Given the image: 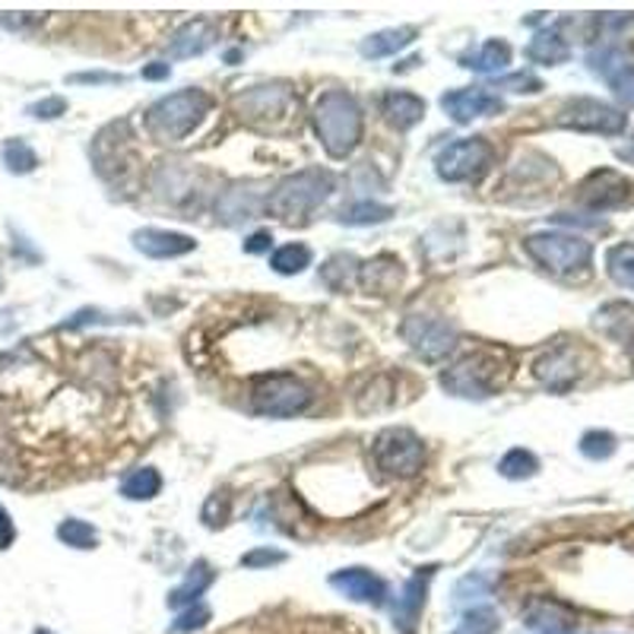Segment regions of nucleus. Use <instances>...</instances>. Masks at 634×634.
I'll return each instance as SVG.
<instances>
[{
  "label": "nucleus",
  "instance_id": "7ed1b4c3",
  "mask_svg": "<svg viewBox=\"0 0 634 634\" xmlns=\"http://www.w3.org/2000/svg\"><path fill=\"white\" fill-rule=\"evenodd\" d=\"M508 374H511V362L501 349H476L460 362H453V369L445 371L441 384L457 397L486 400L498 388H505Z\"/></svg>",
  "mask_w": 634,
  "mask_h": 634
},
{
  "label": "nucleus",
  "instance_id": "5701e85b",
  "mask_svg": "<svg viewBox=\"0 0 634 634\" xmlns=\"http://www.w3.org/2000/svg\"><path fill=\"white\" fill-rule=\"evenodd\" d=\"M527 58L536 64H562L572 58V48H568V41L558 36V29H553V32H543V36H536L530 41Z\"/></svg>",
  "mask_w": 634,
  "mask_h": 634
},
{
  "label": "nucleus",
  "instance_id": "6ab92c4d",
  "mask_svg": "<svg viewBox=\"0 0 634 634\" xmlns=\"http://www.w3.org/2000/svg\"><path fill=\"white\" fill-rule=\"evenodd\" d=\"M384 118H388L397 130H410L412 124H419L426 118V103L412 92H388L384 96Z\"/></svg>",
  "mask_w": 634,
  "mask_h": 634
},
{
  "label": "nucleus",
  "instance_id": "9b49d317",
  "mask_svg": "<svg viewBox=\"0 0 634 634\" xmlns=\"http://www.w3.org/2000/svg\"><path fill=\"white\" fill-rule=\"evenodd\" d=\"M403 340L410 343L422 359H441L450 349L457 347V330L450 328L441 318H426V314H412L403 321Z\"/></svg>",
  "mask_w": 634,
  "mask_h": 634
},
{
  "label": "nucleus",
  "instance_id": "473e14b6",
  "mask_svg": "<svg viewBox=\"0 0 634 634\" xmlns=\"http://www.w3.org/2000/svg\"><path fill=\"white\" fill-rule=\"evenodd\" d=\"M498 632V615L491 613L489 606H476L467 613L464 625L453 634H495Z\"/></svg>",
  "mask_w": 634,
  "mask_h": 634
},
{
  "label": "nucleus",
  "instance_id": "79ce46f5",
  "mask_svg": "<svg viewBox=\"0 0 634 634\" xmlns=\"http://www.w3.org/2000/svg\"><path fill=\"white\" fill-rule=\"evenodd\" d=\"M70 82H121L118 74H77L70 77Z\"/></svg>",
  "mask_w": 634,
  "mask_h": 634
},
{
  "label": "nucleus",
  "instance_id": "c03bdc74",
  "mask_svg": "<svg viewBox=\"0 0 634 634\" xmlns=\"http://www.w3.org/2000/svg\"><path fill=\"white\" fill-rule=\"evenodd\" d=\"M618 156H622L625 163H634V140H632V146H622V149H618Z\"/></svg>",
  "mask_w": 634,
  "mask_h": 634
},
{
  "label": "nucleus",
  "instance_id": "ddd939ff",
  "mask_svg": "<svg viewBox=\"0 0 634 634\" xmlns=\"http://www.w3.org/2000/svg\"><path fill=\"white\" fill-rule=\"evenodd\" d=\"M628 197H632V185L618 172H613V168L594 172L581 185V191H577V201L584 206H591V209H613V206L628 204Z\"/></svg>",
  "mask_w": 634,
  "mask_h": 634
},
{
  "label": "nucleus",
  "instance_id": "412c9836",
  "mask_svg": "<svg viewBox=\"0 0 634 634\" xmlns=\"http://www.w3.org/2000/svg\"><path fill=\"white\" fill-rule=\"evenodd\" d=\"M412 39H416V26L384 29V32H374V36L362 41V55L365 58H390V55H397L407 45H412Z\"/></svg>",
  "mask_w": 634,
  "mask_h": 634
},
{
  "label": "nucleus",
  "instance_id": "aec40b11",
  "mask_svg": "<svg viewBox=\"0 0 634 634\" xmlns=\"http://www.w3.org/2000/svg\"><path fill=\"white\" fill-rule=\"evenodd\" d=\"M213 577H216V574H213V568H209L206 562H194L191 572H187L185 584L168 594V606H172V609H182V606L201 603V596H204L206 587L213 584Z\"/></svg>",
  "mask_w": 634,
  "mask_h": 634
},
{
  "label": "nucleus",
  "instance_id": "f03ea898",
  "mask_svg": "<svg viewBox=\"0 0 634 634\" xmlns=\"http://www.w3.org/2000/svg\"><path fill=\"white\" fill-rule=\"evenodd\" d=\"M213 108V99L204 89H182L172 92L146 111V130L153 140L163 144H182L185 137L194 134V127L204 121Z\"/></svg>",
  "mask_w": 634,
  "mask_h": 634
},
{
  "label": "nucleus",
  "instance_id": "423d86ee",
  "mask_svg": "<svg viewBox=\"0 0 634 634\" xmlns=\"http://www.w3.org/2000/svg\"><path fill=\"white\" fill-rule=\"evenodd\" d=\"M524 247L536 264L558 276H572V273L587 270L594 257L591 242H584L577 235H565V232H536L524 242Z\"/></svg>",
  "mask_w": 634,
  "mask_h": 634
},
{
  "label": "nucleus",
  "instance_id": "c9c22d12",
  "mask_svg": "<svg viewBox=\"0 0 634 634\" xmlns=\"http://www.w3.org/2000/svg\"><path fill=\"white\" fill-rule=\"evenodd\" d=\"M206 622H209V609H206L204 603H194L191 609L175 618V625H172V634H187V632H197V628H204Z\"/></svg>",
  "mask_w": 634,
  "mask_h": 634
},
{
  "label": "nucleus",
  "instance_id": "4468645a",
  "mask_svg": "<svg viewBox=\"0 0 634 634\" xmlns=\"http://www.w3.org/2000/svg\"><path fill=\"white\" fill-rule=\"evenodd\" d=\"M441 108L448 111L450 118L457 124H467L472 118H489V115H498L505 103L489 92L486 86H472V89H457V92H448L441 99Z\"/></svg>",
  "mask_w": 634,
  "mask_h": 634
},
{
  "label": "nucleus",
  "instance_id": "a18cd8bd",
  "mask_svg": "<svg viewBox=\"0 0 634 634\" xmlns=\"http://www.w3.org/2000/svg\"><path fill=\"white\" fill-rule=\"evenodd\" d=\"M36 634H51V632H36Z\"/></svg>",
  "mask_w": 634,
  "mask_h": 634
},
{
  "label": "nucleus",
  "instance_id": "393cba45",
  "mask_svg": "<svg viewBox=\"0 0 634 634\" xmlns=\"http://www.w3.org/2000/svg\"><path fill=\"white\" fill-rule=\"evenodd\" d=\"M596 328H603L615 340H628V333L634 330V308L628 305H609L596 314Z\"/></svg>",
  "mask_w": 634,
  "mask_h": 634
},
{
  "label": "nucleus",
  "instance_id": "c756f323",
  "mask_svg": "<svg viewBox=\"0 0 634 634\" xmlns=\"http://www.w3.org/2000/svg\"><path fill=\"white\" fill-rule=\"evenodd\" d=\"M536 470H539V460L533 457L530 450L524 448L508 450V453L501 457V464H498V472L508 476V479H527V476H533Z\"/></svg>",
  "mask_w": 634,
  "mask_h": 634
},
{
  "label": "nucleus",
  "instance_id": "39448f33",
  "mask_svg": "<svg viewBox=\"0 0 634 634\" xmlns=\"http://www.w3.org/2000/svg\"><path fill=\"white\" fill-rule=\"evenodd\" d=\"M314 403V393L302 378L289 371H273L251 388V410L270 419H289L299 416Z\"/></svg>",
  "mask_w": 634,
  "mask_h": 634
},
{
  "label": "nucleus",
  "instance_id": "a211bd4d",
  "mask_svg": "<svg viewBox=\"0 0 634 634\" xmlns=\"http://www.w3.org/2000/svg\"><path fill=\"white\" fill-rule=\"evenodd\" d=\"M216 39V29L209 20H194L182 26L172 41H168V55L172 58H194V55H204L206 48Z\"/></svg>",
  "mask_w": 634,
  "mask_h": 634
},
{
  "label": "nucleus",
  "instance_id": "dca6fc26",
  "mask_svg": "<svg viewBox=\"0 0 634 634\" xmlns=\"http://www.w3.org/2000/svg\"><path fill=\"white\" fill-rule=\"evenodd\" d=\"M330 587L340 591L355 603H369V606H384L388 603V584L371 574L369 568H343L330 577Z\"/></svg>",
  "mask_w": 634,
  "mask_h": 634
},
{
  "label": "nucleus",
  "instance_id": "f8f14e48",
  "mask_svg": "<svg viewBox=\"0 0 634 634\" xmlns=\"http://www.w3.org/2000/svg\"><path fill=\"white\" fill-rule=\"evenodd\" d=\"M536 378L546 384L549 390L555 393H565L568 388L577 384V378H581V355H577V349L568 347V343H562V347L549 349L536 365Z\"/></svg>",
  "mask_w": 634,
  "mask_h": 634
},
{
  "label": "nucleus",
  "instance_id": "4be33fe9",
  "mask_svg": "<svg viewBox=\"0 0 634 634\" xmlns=\"http://www.w3.org/2000/svg\"><path fill=\"white\" fill-rule=\"evenodd\" d=\"M511 64V48L505 41H486L479 51H472L464 58V67L479 70V74H495V70H505Z\"/></svg>",
  "mask_w": 634,
  "mask_h": 634
},
{
  "label": "nucleus",
  "instance_id": "f257e3e1",
  "mask_svg": "<svg viewBox=\"0 0 634 634\" xmlns=\"http://www.w3.org/2000/svg\"><path fill=\"white\" fill-rule=\"evenodd\" d=\"M314 130L333 159H347L362 140V108L343 89H328L314 105Z\"/></svg>",
  "mask_w": 634,
  "mask_h": 634
},
{
  "label": "nucleus",
  "instance_id": "0eeeda50",
  "mask_svg": "<svg viewBox=\"0 0 634 634\" xmlns=\"http://www.w3.org/2000/svg\"><path fill=\"white\" fill-rule=\"evenodd\" d=\"M371 457H374L378 470L407 479V476H416L422 470L426 448L410 429H384L371 445Z\"/></svg>",
  "mask_w": 634,
  "mask_h": 634
},
{
  "label": "nucleus",
  "instance_id": "1a4fd4ad",
  "mask_svg": "<svg viewBox=\"0 0 634 634\" xmlns=\"http://www.w3.org/2000/svg\"><path fill=\"white\" fill-rule=\"evenodd\" d=\"M558 124L568 130H581V134H606L615 137L625 130L628 118L613 108V105L599 103V99H572L558 111Z\"/></svg>",
  "mask_w": 634,
  "mask_h": 634
},
{
  "label": "nucleus",
  "instance_id": "2eb2a0df",
  "mask_svg": "<svg viewBox=\"0 0 634 634\" xmlns=\"http://www.w3.org/2000/svg\"><path fill=\"white\" fill-rule=\"evenodd\" d=\"M431 574H435V568L416 572L410 581H407L403 594L397 596V606H393V628L400 634H416V628H419V618H422V609H426V594H429Z\"/></svg>",
  "mask_w": 634,
  "mask_h": 634
},
{
  "label": "nucleus",
  "instance_id": "6e6552de",
  "mask_svg": "<svg viewBox=\"0 0 634 634\" xmlns=\"http://www.w3.org/2000/svg\"><path fill=\"white\" fill-rule=\"evenodd\" d=\"M238 111L251 127L261 130H283V124H292V111H295V99L283 86H257L247 96L238 99Z\"/></svg>",
  "mask_w": 634,
  "mask_h": 634
},
{
  "label": "nucleus",
  "instance_id": "bb28decb",
  "mask_svg": "<svg viewBox=\"0 0 634 634\" xmlns=\"http://www.w3.org/2000/svg\"><path fill=\"white\" fill-rule=\"evenodd\" d=\"M606 273L618 286L634 292V245H615L606 251Z\"/></svg>",
  "mask_w": 634,
  "mask_h": 634
},
{
  "label": "nucleus",
  "instance_id": "f704fd0d",
  "mask_svg": "<svg viewBox=\"0 0 634 634\" xmlns=\"http://www.w3.org/2000/svg\"><path fill=\"white\" fill-rule=\"evenodd\" d=\"M606 80H609V86H613L615 96L622 103L634 105V64H618Z\"/></svg>",
  "mask_w": 634,
  "mask_h": 634
},
{
  "label": "nucleus",
  "instance_id": "a19ab883",
  "mask_svg": "<svg viewBox=\"0 0 634 634\" xmlns=\"http://www.w3.org/2000/svg\"><path fill=\"white\" fill-rule=\"evenodd\" d=\"M270 245H273V235H270V232H254L245 242V251L247 254H264V251H270Z\"/></svg>",
  "mask_w": 634,
  "mask_h": 634
},
{
  "label": "nucleus",
  "instance_id": "58836bf2",
  "mask_svg": "<svg viewBox=\"0 0 634 634\" xmlns=\"http://www.w3.org/2000/svg\"><path fill=\"white\" fill-rule=\"evenodd\" d=\"M495 89H511V92H539V89H543V82L536 80L533 74H511V77L498 80Z\"/></svg>",
  "mask_w": 634,
  "mask_h": 634
},
{
  "label": "nucleus",
  "instance_id": "37998d69",
  "mask_svg": "<svg viewBox=\"0 0 634 634\" xmlns=\"http://www.w3.org/2000/svg\"><path fill=\"white\" fill-rule=\"evenodd\" d=\"M168 64H149V67H144V77L146 80H168Z\"/></svg>",
  "mask_w": 634,
  "mask_h": 634
},
{
  "label": "nucleus",
  "instance_id": "b1692460",
  "mask_svg": "<svg viewBox=\"0 0 634 634\" xmlns=\"http://www.w3.org/2000/svg\"><path fill=\"white\" fill-rule=\"evenodd\" d=\"M163 489V476L153 470V467H140L134 470L121 482V495L130 501H146V498H156Z\"/></svg>",
  "mask_w": 634,
  "mask_h": 634
},
{
  "label": "nucleus",
  "instance_id": "ea45409f",
  "mask_svg": "<svg viewBox=\"0 0 634 634\" xmlns=\"http://www.w3.org/2000/svg\"><path fill=\"white\" fill-rule=\"evenodd\" d=\"M17 539V527H13V517L7 514V508L0 505V549H10Z\"/></svg>",
  "mask_w": 634,
  "mask_h": 634
},
{
  "label": "nucleus",
  "instance_id": "f3484780",
  "mask_svg": "<svg viewBox=\"0 0 634 634\" xmlns=\"http://www.w3.org/2000/svg\"><path fill=\"white\" fill-rule=\"evenodd\" d=\"M134 247L146 254V257H156V261H168V257H182L191 254L197 242L185 235V232H168V228H140L134 232Z\"/></svg>",
  "mask_w": 634,
  "mask_h": 634
},
{
  "label": "nucleus",
  "instance_id": "2f4dec72",
  "mask_svg": "<svg viewBox=\"0 0 634 634\" xmlns=\"http://www.w3.org/2000/svg\"><path fill=\"white\" fill-rule=\"evenodd\" d=\"M381 280L397 283V280H400V264H397V261H388V257H381V261H374V264H365V270H362V283H365V289L381 292Z\"/></svg>",
  "mask_w": 634,
  "mask_h": 634
},
{
  "label": "nucleus",
  "instance_id": "9d476101",
  "mask_svg": "<svg viewBox=\"0 0 634 634\" xmlns=\"http://www.w3.org/2000/svg\"><path fill=\"white\" fill-rule=\"evenodd\" d=\"M491 163V146L482 137L457 140L438 156V178L441 182H476Z\"/></svg>",
  "mask_w": 634,
  "mask_h": 634
},
{
  "label": "nucleus",
  "instance_id": "cd10ccee",
  "mask_svg": "<svg viewBox=\"0 0 634 634\" xmlns=\"http://www.w3.org/2000/svg\"><path fill=\"white\" fill-rule=\"evenodd\" d=\"M58 539L67 543L70 549H96L99 546V533L92 524L77 520V517H67L61 527H58Z\"/></svg>",
  "mask_w": 634,
  "mask_h": 634
},
{
  "label": "nucleus",
  "instance_id": "e433bc0d",
  "mask_svg": "<svg viewBox=\"0 0 634 634\" xmlns=\"http://www.w3.org/2000/svg\"><path fill=\"white\" fill-rule=\"evenodd\" d=\"M64 111H67V99H61V96H48L41 103L29 105V115L39 118V121H55V118H61Z\"/></svg>",
  "mask_w": 634,
  "mask_h": 634
},
{
  "label": "nucleus",
  "instance_id": "c85d7f7f",
  "mask_svg": "<svg viewBox=\"0 0 634 634\" xmlns=\"http://www.w3.org/2000/svg\"><path fill=\"white\" fill-rule=\"evenodd\" d=\"M270 266H273L276 273H283V276H295V273H302L305 266H311V251H308L305 245L280 247V251L270 257Z\"/></svg>",
  "mask_w": 634,
  "mask_h": 634
},
{
  "label": "nucleus",
  "instance_id": "4c0bfd02",
  "mask_svg": "<svg viewBox=\"0 0 634 634\" xmlns=\"http://www.w3.org/2000/svg\"><path fill=\"white\" fill-rule=\"evenodd\" d=\"M283 562H286V553H280V549H254V553L242 555L245 568H270V565H283Z\"/></svg>",
  "mask_w": 634,
  "mask_h": 634
},
{
  "label": "nucleus",
  "instance_id": "20e7f679",
  "mask_svg": "<svg viewBox=\"0 0 634 634\" xmlns=\"http://www.w3.org/2000/svg\"><path fill=\"white\" fill-rule=\"evenodd\" d=\"M333 191V178L321 168H308L286 178L283 185L273 191V197L266 201V209L273 216H280L283 223H305L308 216L324 204Z\"/></svg>",
  "mask_w": 634,
  "mask_h": 634
},
{
  "label": "nucleus",
  "instance_id": "a878e982",
  "mask_svg": "<svg viewBox=\"0 0 634 634\" xmlns=\"http://www.w3.org/2000/svg\"><path fill=\"white\" fill-rule=\"evenodd\" d=\"M0 159L7 165V172H13V175H29V172H36V165H39V156H36V149L26 144V140H7L3 149H0Z\"/></svg>",
  "mask_w": 634,
  "mask_h": 634
},
{
  "label": "nucleus",
  "instance_id": "72a5a7b5",
  "mask_svg": "<svg viewBox=\"0 0 634 634\" xmlns=\"http://www.w3.org/2000/svg\"><path fill=\"white\" fill-rule=\"evenodd\" d=\"M615 450V438L609 431H587L581 438V453L591 457V460H606Z\"/></svg>",
  "mask_w": 634,
  "mask_h": 634
},
{
  "label": "nucleus",
  "instance_id": "7c9ffc66",
  "mask_svg": "<svg viewBox=\"0 0 634 634\" xmlns=\"http://www.w3.org/2000/svg\"><path fill=\"white\" fill-rule=\"evenodd\" d=\"M393 216V209L390 206H381V204H355L343 209V223L349 225H371V223H384Z\"/></svg>",
  "mask_w": 634,
  "mask_h": 634
}]
</instances>
